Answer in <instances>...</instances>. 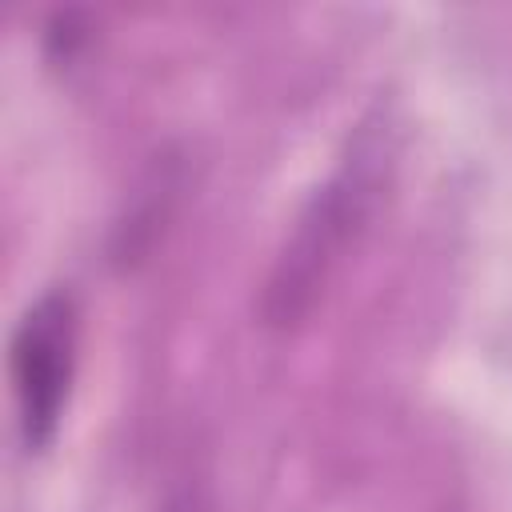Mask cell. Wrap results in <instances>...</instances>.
I'll use <instances>...</instances> for the list:
<instances>
[{
    "instance_id": "cell-1",
    "label": "cell",
    "mask_w": 512,
    "mask_h": 512,
    "mask_svg": "<svg viewBox=\"0 0 512 512\" xmlns=\"http://www.w3.org/2000/svg\"><path fill=\"white\" fill-rule=\"evenodd\" d=\"M388 168H392L388 124L384 120L360 124L348 156L312 192V200L296 216V228L284 240L276 264L268 272V284L260 296L264 324L288 328L316 304L328 276L344 260L348 244L364 232V224L384 192Z\"/></svg>"
},
{
    "instance_id": "cell-2",
    "label": "cell",
    "mask_w": 512,
    "mask_h": 512,
    "mask_svg": "<svg viewBox=\"0 0 512 512\" xmlns=\"http://www.w3.org/2000/svg\"><path fill=\"white\" fill-rule=\"evenodd\" d=\"M8 368L20 412V436L28 448L40 452L60 428L76 376V304L68 292L52 288L24 308L12 328Z\"/></svg>"
},
{
    "instance_id": "cell-3",
    "label": "cell",
    "mask_w": 512,
    "mask_h": 512,
    "mask_svg": "<svg viewBox=\"0 0 512 512\" xmlns=\"http://www.w3.org/2000/svg\"><path fill=\"white\" fill-rule=\"evenodd\" d=\"M156 512H208V504L196 496V488L192 484H184V488H172L164 500H160V508Z\"/></svg>"
}]
</instances>
